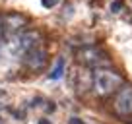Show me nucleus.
<instances>
[{"mask_svg":"<svg viewBox=\"0 0 132 124\" xmlns=\"http://www.w3.org/2000/svg\"><path fill=\"white\" fill-rule=\"evenodd\" d=\"M120 85H122V78L115 70H111L109 66L95 68V72H93V91L99 97L111 95L113 91H117Z\"/></svg>","mask_w":132,"mask_h":124,"instance_id":"1","label":"nucleus"},{"mask_svg":"<svg viewBox=\"0 0 132 124\" xmlns=\"http://www.w3.org/2000/svg\"><path fill=\"white\" fill-rule=\"evenodd\" d=\"M78 56V62L84 64V66H89V68H105L111 64L109 60V54L105 52L103 49L99 47H86V49H80L76 52Z\"/></svg>","mask_w":132,"mask_h":124,"instance_id":"2","label":"nucleus"},{"mask_svg":"<svg viewBox=\"0 0 132 124\" xmlns=\"http://www.w3.org/2000/svg\"><path fill=\"white\" fill-rule=\"evenodd\" d=\"M113 109L122 118L132 114V85H120L117 89L115 101H113Z\"/></svg>","mask_w":132,"mask_h":124,"instance_id":"3","label":"nucleus"},{"mask_svg":"<svg viewBox=\"0 0 132 124\" xmlns=\"http://www.w3.org/2000/svg\"><path fill=\"white\" fill-rule=\"evenodd\" d=\"M23 62H25V66H29L31 70H39V68L45 66L47 52L41 47H33V49H29L27 52L23 54Z\"/></svg>","mask_w":132,"mask_h":124,"instance_id":"4","label":"nucleus"},{"mask_svg":"<svg viewBox=\"0 0 132 124\" xmlns=\"http://www.w3.org/2000/svg\"><path fill=\"white\" fill-rule=\"evenodd\" d=\"M25 23H27V20L23 16H20V14H8V16L2 17V31L8 35H16V33H20V29Z\"/></svg>","mask_w":132,"mask_h":124,"instance_id":"5","label":"nucleus"},{"mask_svg":"<svg viewBox=\"0 0 132 124\" xmlns=\"http://www.w3.org/2000/svg\"><path fill=\"white\" fill-rule=\"evenodd\" d=\"M62 76H64V60L62 58H58L56 60V66L51 70V74H49V79H60Z\"/></svg>","mask_w":132,"mask_h":124,"instance_id":"6","label":"nucleus"},{"mask_svg":"<svg viewBox=\"0 0 132 124\" xmlns=\"http://www.w3.org/2000/svg\"><path fill=\"white\" fill-rule=\"evenodd\" d=\"M122 6H124V0H115L111 4V12L113 14H119L120 10H122Z\"/></svg>","mask_w":132,"mask_h":124,"instance_id":"7","label":"nucleus"},{"mask_svg":"<svg viewBox=\"0 0 132 124\" xmlns=\"http://www.w3.org/2000/svg\"><path fill=\"white\" fill-rule=\"evenodd\" d=\"M41 4L45 6V8H54V6L58 4V0H41Z\"/></svg>","mask_w":132,"mask_h":124,"instance_id":"8","label":"nucleus"},{"mask_svg":"<svg viewBox=\"0 0 132 124\" xmlns=\"http://www.w3.org/2000/svg\"><path fill=\"white\" fill-rule=\"evenodd\" d=\"M70 124H84V122H82L80 118H72V120H70Z\"/></svg>","mask_w":132,"mask_h":124,"instance_id":"9","label":"nucleus"},{"mask_svg":"<svg viewBox=\"0 0 132 124\" xmlns=\"http://www.w3.org/2000/svg\"><path fill=\"white\" fill-rule=\"evenodd\" d=\"M39 124H51V120H39Z\"/></svg>","mask_w":132,"mask_h":124,"instance_id":"10","label":"nucleus"},{"mask_svg":"<svg viewBox=\"0 0 132 124\" xmlns=\"http://www.w3.org/2000/svg\"><path fill=\"white\" fill-rule=\"evenodd\" d=\"M4 33V31H2V17H0V35Z\"/></svg>","mask_w":132,"mask_h":124,"instance_id":"11","label":"nucleus"}]
</instances>
